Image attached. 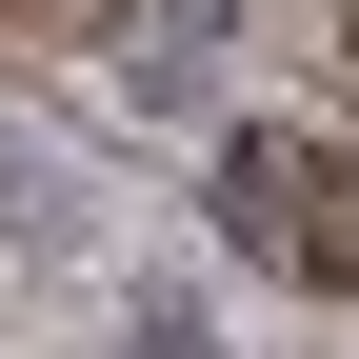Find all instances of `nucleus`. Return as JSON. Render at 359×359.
<instances>
[{
  "mask_svg": "<svg viewBox=\"0 0 359 359\" xmlns=\"http://www.w3.org/2000/svg\"><path fill=\"white\" fill-rule=\"evenodd\" d=\"M219 20H240V0H140L120 80H140V100H200V80H219Z\"/></svg>",
  "mask_w": 359,
  "mask_h": 359,
  "instance_id": "2",
  "label": "nucleus"
},
{
  "mask_svg": "<svg viewBox=\"0 0 359 359\" xmlns=\"http://www.w3.org/2000/svg\"><path fill=\"white\" fill-rule=\"evenodd\" d=\"M339 80H359V20H339Z\"/></svg>",
  "mask_w": 359,
  "mask_h": 359,
  "instance_id": "4",
  "label": "nucleus"
},
{
  "mask_svg": "<svg viewBox=\"0 0 359 359\" xmlns=\"http://www.w3.org/2000/svg\"><path fill=\"white\" fill-rule=\"evenodd\" d=\"M120 359H219V320H200V299H140V320H120Z\"/></svg>",
  "mask_w": 359,
  "mask_h": 359,
  "instance_id": "3",
  "label": "nucleus"
},
{
  "mask_svg": "<svg viewBox=\"0 0 359 359\" xmlns=\"http://www.w3.org/2000/svg\"><path fill=\"white\" fill-rule=\"evenodd\" d=\"M219 240L280 259V280H339V299H359V160L299 140V120H240V140H219Z\"/></svg>",
  "mask_w": 359,
  "mask_h": 359,
  "instance_id": "1",
  "label": "nucleus"
}]
</instances>
